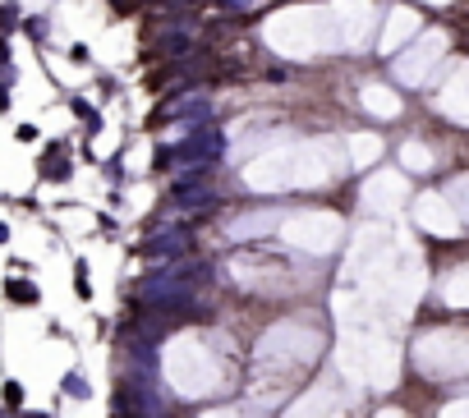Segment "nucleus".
Segmentation results:
<instances>
[{
  "label": "nucleus",
  "instance_id": "obj_1",
  "mask_svg": "<svg viewBox=\"0 0 469 418\" xmlns=\"http://www.w3.org/2000/svg\"><path fill=\"white\" fill-rule=\"evenodd\" d=\"M226 152V138H221L217 129H198V133H189L185 143L175 147V152H166L161 161H189V165H208V161H217V156Z\"/></svg>",
  "mask_w": 469,
  "mask_h": 418
},
{
  "label": "nucleus",
  "instance_id": "obj_2",
  "mask_svg": "<svg viewBox=\"0 0 469 418\" xmlns=\"http://www.w3.org/2000/svg\"><path fill=\"white\" fill-rule=\"evenodd\" d=\"M189 239H194V234H189L185 225H166V230L143 239V257H152V262H166V257H171V262H180V257L189 253Z\"/></svg>",
  "mask_w": 469,
  "mask_h": 418
},
{
  "label": "nucleus",
  "instance_id": "obj_3",
  "mask_svg": "<svg viewBox=\"0 0 469 418\" xmlns=\"http://www.w3.org/2000/svg\"><path fill=\"white\" fill-rule=\"evenodd\" d=\"M166 115H171V120H208V115H212V101L208 97H180V101H171V106H166Z\"/></svg>",
  "mask_w": 469,
  "mask_h": 418
},
{
  "label": "nucleus",
  "instance_id": "obj_4",
  "mask_svg": "<svg viewBox=\"0 0 469 418\" xmlns=\"http://www.w3.org/2000/svg\"><path fill=\"white\" fill-rule=\"evenodd\" d=\"M5 294H10L14 304H37V285H28V281H10Z\"/></svg>",
  "mask_w": 469,
  "mask_h": 418
},
{
  "label": "nucleus",
  "instance_id": "obj_5",
  "mask_svg": "<svg viewBox=\"0 0 469 418\" xmlns=\"http://www.w3.org/2000/svg\"><path fill=\"white\" fill-rule=\"evenodd\" d=\"M0 400H5V405H10V409H23V386H19V382H14V377H10V382L0 386Z\"/></svg>",
  "mask_w": 469,
  "mask_h": 418
},
{
  "label": "nucleus",
  "instance_id": "obj_6",
  "mask_svg": "<svg viewBox=\"0 0 469 418\" xmlns=\"http://www.w3.org/2000/svg\"><path fill=\"white\" fill-rule=\"evenodd\" d=\"M65 396H74V400H87L92 391H87V382H83L78 373H69V377H65Z\"/></svg>",
  "mask_w": 469,
  "mask_h": 418
},
{
  "label": "nucleus",
  "instance_id": "obj_7",
  "mask_svg": "<svg viewBox=\"0 0 469 418\" xmlns=\"http://www.w3.org/2000/svg\"><path fill=\"white\" fill-rule=\"evenodd\" d=\"M180 51H189V37H185V33H171V37L161 42V55H180Z\"/></svg>",
  "mask_w": 469,
  "mask_h": 418
},
{
  "label": "nucleus",
  "instance_id": "obj_8",
  "mask_svg": "<svg viewBox=\"0 0 469 418\" xmlns=\"http://www.w3.org/2000/svg\"><path fill=\"white\" fill-rule=\"evenodd\" d=\"M74 285H78V294H83V299L92 294V285H87V262H78V267H74Z\"/></svg>",
  "mask_w": 469,
  "mask_h": 418
},
{
  "label": "nucleus",
  "instance_id": "obj_9",
  "mask_svg": "<svg viewBox=\"0 0 469 418\" xmlns=\"http://www.w3.org/2000/svg\"><path fill=\"white\" fill-rule=\"evenodd\" d=\"M10 19H19V10H0V28H10Z\"/></svg>",
  "mask_w": 469,
  "mask_h": 418
},
{
  "label": "nucleus",
  "instance_id": "obj_10",
  "mask_svg": "<svg viewBox=\"0 0 469 418\" xmlns=\"http://www.w3.org/2000/svg\"><path fill=\"white\" fill-rule=\"evenodd\" d=\"M23 418H51V414H23Z\"/></svg>",
  "mask_w": 469,
  "mask_h": 418
}]
</instances>
